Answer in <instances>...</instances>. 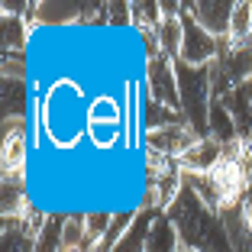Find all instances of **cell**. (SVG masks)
I'll use <instances>...</instances> for the list:
<instances>
[{
  "label": "cell",
  "instance_id": "cell-1",
  "mask_svg": "<svg viewBox=\"0 0 252 252\" xmlns=\"http://www.w3.org/2000/svg\"><path fill=\"white\" fill-rule=\"evenodd\" d=\"M88 97L71 78H59L45 88L39 104V126L55 152H71L88 136Z\"/></svg>",
  "mask_w": 252,
  "mask_h": 252
},
{
  "label": "cell",
  "instance_id": "cell-2",
  "mask_svg": "<svg viewBox=\"0 0 252 252\" xmlns=\"http://www.w3.org/2000/svg\"><path fill=\"white\" fill-rule=\"evenodd\" d=\"M165 214L175 223L185 249H191V252H236L230 243V233H226V223H223V214L210 210L191 188H181V194L175 197V204Z\"/></svg>",
  "mask_w": 252,
  "mask_h": 252
},
{
  "label": "cell",
  "instance_id": "cell-3",
  "mask_svg": "<svg viewBox=\"0 0 252 252\" xmlns=\"http://www.w3.org/2000/svg\"><path fill=\"white\" fill-rule=\"evenodd\" d=\"M26 162H30V129H26V120H3V142H0L3 181L26 185Z\"/></svg>",
  "mask_w": 252,
  "mask_h": 252
},
{
  "label": "cell",
  "instance_id": "cell-4",
  "mask_svg": "<svg viewBox=\"0 0 252 252\" xmlns=\"http://www.w3.org/2000/svg\"><path fill=\"white\" fill-rule=\"evenodd\" d=\"M142 81H146V97L158 100V104L171 107L181 113V88H178V62H171L168 55H156L146 59L142 68Z\"/></svg>",
  "mask_w": 252,
  "mask_h": 252
},
{
  "label": "cell",
  "instance_id": "cell-5",
  "mask_svg": "<svg viewBox=\"0 0 252 252\" xmlns=\"http://www.w3.org/2000/svg\"><path fill=\"white\" fill-rule=\"evenodd\" d=\"M188 16L197 23L200 30H207L214 39H226L230 36V16H233V0H191L181 3Z\"/></svg>",
  "mask_w": 252,
  "mask_h": 252
},
{
  "label": "cell",
  "instance_id": "cell-6",
  "mask_svg": "<svg viewBox=\"0 0 252 252\" xmlns=\"http://www.w3.org/2000/svg\"><path fill=\"white\" fill-rule=\"evenodd\" d=\"M220 49H223L220 39H214L207 30H200L197 23L185 13V42H181V59L178 62L194 65V68H207V65L217 62Z\"/></svg>",
  "mask_w": 252,
  "mask_h": 252
},
{
  "label": "cell",
  "instance_id": "cell-7",
  "mask_svg": "<svg viewBox=\"0 0 252 252\" xmlns=\"http://www.w3.org/2000/svg\"><path fill=\"white\" fill-rule=\"evenodd\" d=\"M91 3H71V0H39L32 3L30 13H26V23L32 26H71V23H84V13H88Z\"/></svg>",
  "mask_w": 252,
  "mask_h": 252
},
{
  "label": "cell",
  "instance_id": "cell-8",
  "mask_svg": "<svg viewBox=\"0 0 252 252\" xmlns=\"http://www.w3.org/2000/svg\"><path fill=\"white\" fill-rule=\"evenodd\" d=\"M197 139H204V136H197L188 123H175V126H165V129H152V133L142 136L146 149H152V152H162V156L175 158V162H178V158L185 156V152H188V149H191Z\"/></svg>",
  "mask_w": 252,
  "mask_h": 252
},
{
  "label": "cell",
  "instance_id": "cell-9",
  "mask_svg": "<svg viewBox=\"0 0 252 252\" xmlns=\"http://www.w3.org/2000/svg\"><path fill=\"white\" fill-rule=\"evenodd\" d=\"M220 156H223V142H217L214 136H204V139H197L185 156L178 158V165H181L185 175H207V171H214V165L220 162Z\"/></svg>",
  "mask_w": 252,
  "mask_h": 252
},
{
  "label": "cell",
  "instance_id": "cell-10",
  "mask_svg": "<svg viewBox=\"0 0 252 252\" xmlns=\"http://www.w3.org/2000/svg\"><path fill=\"white\" fill-rule=\"evenodd\" d=\"M88 146L100 156L107 152H117L126 139H129V126H120V123H88Z\"/></svg>",
  "mask_w": 252,
  "mask_h": 252
},
{
  "label": "cell",
  "instance_id": "cell-11",
  "mask_svg": "<svg viewBox=\"0 0 252 252\" xmlns=\"http://www.w3.org/2000/svg\"><path fill=\"white\" fill-rule=\"evenodd\" d=\"M158 214H162V210H136L133 226L123 233V239H120V243L113 246L110 252H146L149 230H152V223H156V217H158Z\"/></svg>",
  "mask_w": 252,
  "mask_h": 252
},
{
  "label": "cell",
  "instance_id": "cell-12",
  "mask_svg": "<svg viewBox=\"0 0 252 252\" xmlns=\"http://www.w3.org/2000/svg\"><path fill=\"white\" fill-rule=\"evenodd\" d=\"M181 249V236L175 230V223L168 220V214H158L152 230L146 239V252H178Z\"/></svg>",
  "mask_w": 252,
  "mask_h": 252
},
{
  "label": "cell",
  "instance_id": "cell-13",
  "mask_svg": "<svg viewBox=\"0 0 252 252\" xmlns=\"http://www.w3.org/2000/svg\"><path fill=\"white\" fill-rule=\"evenodd\" d=\"M0 32H3V52H26L30 36H32L26 16H10V13H3V16H0Z\"/></svg>",
  "mask_w": 252,
  "mask_h": 252
},
{
  "label": "cell",
  "instance_id": "cell-14",
  "mask_svg": "<svg viewBox=\"0 0 252 252\" xmlns=\"http://www.w3.org/2000/svg\"><path fill=\"white\" fill-rule=\"evenodd\" d=\"M230 45H249L252 42V0H233L230 16Z\"/></svg>",
  "mask_w": 252,
  "mask_h": 252
},
{
  "label": "cell",
  "instance_id": "cell-15",
  "mask_svg": "<svg viewBox=\"0 0 252 252\" xmlns=\"http://www.w3.org/2000/svg\"><path fill=\"white\" fill-rule=\"evenodd\" d=\"M26 107H30V88H26V81L3 78V120H26Z\"/></svg>",
  "mask_w": 252,
  "mask_h": 252
},
{
  "label": "cell",
  "instance_id": "cell-16",
  "mask_svg": "<svg viewBox=\"0 0 252 252\" xmlns=\"http://www.w3.org/2000/svg\"><path fill=\"white\" fill-rule=\"evenodd\" d=\"M175 123H185L178 110H171V107H165V104H158V100H149V97H146V113H142L146 133H152V129H165V126H175Z\"/></svg>",
  "mask_w": 252,
  "mask_h": 252
},
{
  "label": "cell",
  "instance_id": "cell-17",
  "mask_svg": "<svg viewBox=\"0 0 252 252\" xmlns=\"http://www.w3.org/2000/svg\"><path fill=\"white\" fill-rule=\"evenodd\" d=\"M129 13H133V30H158V23L165 20L162 3L156 0H133L129 3Z\"/></svg>",
  "mask_w": 252,
  "mask_h": 252
},
{
  "label": "cell",
  "instance_id": "cell-18",
  "mask_svg": "<svg viewBox=\"0 0 252 252\" xmlns=\"http://www.w3.org/2000/svg\"><path fill=\"white\" fill-rule=\"evenodd\" d=\"M26 52H3V78L10 81H26Z\"/></svg>",
  "mask_w": 252,
  "mask_h": 252
},
{
  "label": "cell",
  "instance_id": "cell-19",
  "mask_svg": "<svg viewBox=\"0 0 252 252\" xmlns=\"http://www.w3.org/2000/svg\"><path fill=\"white\" fill-rule=\"evenodd\" d=\"M104 23H110V26H120V30L133 26L129 3H123V0H117V3H104Z\"/></svg>",
  "mask_w": 252,
  "mask_h": 252
},
{
  "label": "cell",
  "instance_id": "cell-20",
  "mask_svg": "<svg viewBox=\"0 0 252 252\" xmlns=\"http://www.w3.org/2000/svg\"><path fill=\"white\" fill-rule=\"evenodd\" d=\"M62 252H88V249H81V246H65Z\"/></svg>",
  "mask_w": 252,
  "mask_h": 252
},
{
  "label": "cell",
  "instance_id": "cell-21",
  "mask_svg": "<svg viewBox=\"0 0 252 252\" xmlns=\"http://www.w3.org/2000/svg\"><path fill=\"white\" fill-rule=\"evenodd\" d=\"M178 252H191V249H185V246H181V249H178Z\"/></svg>",
  "mask_w": 252,
  "mask_h": 252
}]
</instances>
